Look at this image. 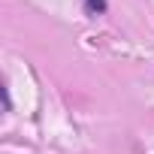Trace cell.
<instances>
[{"mask_svg":"<svg viewBox=\"0 0 154 154\" xmlns=\"http://www.w3.org/2000/svg\"><path fill=\"white\" fill-rule=\"evenodd\" d=\"M85 9H88L91 15H97V12L106 9V0H85Z\"/></svg>","mask_w":154,"mask_h":154,"instance_id":"6da1fadb","label":"cell"}]
</instances>
